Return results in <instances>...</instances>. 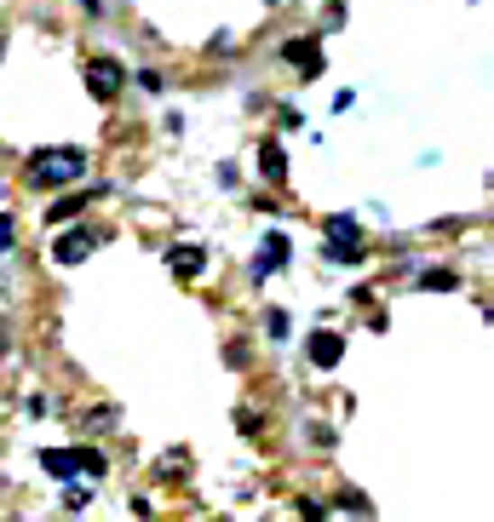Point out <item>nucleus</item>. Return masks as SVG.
<instances>
[{
	"instance_id": "1",
	"label": "nucleus",
	"mask_w": 494,
	"mask_h": 522,
	"mask_svg": "<svg viewBox=\"0 0 494 522\" xmlns=\"http://www.w3.org/2000/svg\"><path fill=\"white\" fill-rule=\"evenodd\" d=\"M87 172V155L81 150H41L29 161V184L35 189H58V184H75Z\"/></svg>"
},
{
	"instance_id": "2",
	"label": "nucleus",
	"mask_w": 494,
	"mask_h": 522,
	"mask_svg": "<svg viewBox=\"0 0 494 522\" xmlns=\"http://www.w3.org/2000/svg\"><path fill=\"white\" fill-rule=\"evenodd\" d=\"M41 465H46V477H58V482H75V477H92V482H98L104 471H110L98 448H46Z\"/></svg>"
},
{
	"instance_id": "3",
	"label": "nucleus",
	"mask_w": 494,
	"mask_h": 522,
	"mask_svg": "<svg viewBox=\"0 0 494 522\" xmlns=\"http://www.w3.org/2000/svg\"><path fill=\"white\" fill-rule=\"evenodd\" d=\"M92 247H98V230H87V224L52 235V259L58 264H81V259H92Z\"/></svg>"
},
{
	"instance_id": "4",
	"label": "nucleus",
	"mask_w": 494,
	"mask_h": 522,
	"mask_svg": "<svg viewBox=\"0 0 494 522\" xmlns=\"http://www.w3.org/2000/svg\"><path fill=\"white\" fill-rule=\"evenodd\" d=\"M87 87H92V98L110 104L115 92L127 87V75H121V63H110V58H92V63H87Z\"/></svg>"
},
{
	"instance_id": "5",
	"label": "nucleus",
	"mask_w": 494,
	"mask_h": 522,
	"mask_svg": "<svg viewBox=\"0 0 494 522\" xmlns=\"http://www.w3.org/2000/svg\"><path fill=\"white\" fill-rule=\"evenodd\" d=\"M167 270H173L178 281H190V276H202V270H207V252H202V247H190V242H178V247H167Z\"/></svg>"
},
{
	"instance_id": "6",
	"label": "nucleus",
	"mask_w": 494,
	"mask_h": 522,
	"mask_svg": "<svg viewBox=\"0 0 494 522\" xmlns=\"http://www.w3.org/2000/svg\"><path fill=\"white\" fill-rule=\"evenodd\" d=\"M288 252H293V247H288V235H282V230H270V235H265V252L253 259V281H270V276H276V264H288Z\"/></svg>"
},
{
	"instance_id": "7",
	"label": "nucleus",
	"mask_w": 494,
	"mask_h": 522,
	"mask_svg": "<svg viewBox=\"0 0 494 522\" xmlns=\"http://www.w3.org/2000/svg\"><path fill=\"white\" fill-rule=\"evenodd\" d=\"M282 58L305 75V81H311V75H322V46H316V41H305V35H299V41H288V46H282Z\"/></svg>"
},
{
	"instance_id": "8",
	"label": "nucleus",
	"mask_w": 494,
	"mask_h": 522,
	"mask_svg": "<svg viewBox=\"0 0 494 522\" xmlns=\"http://www.w3.org/2000/svg\"><path fill=\"white\" fill-rule=\"evenodd\" d=\"M98 196H104V189H75V196L52 201V207H46V224H52V230H58V224H69V218H75V213H87Z\"/></svg>"
},
{
	"instance_id": "9",
	"label": "nucleus",
	"mask_w": 494,
	"mask_h": 522,
	"mask_svg": "<svg viewBox=\"0 0 494 522\" xmlns=\"http://www.w3.org/2000/svg\"><path fill=\"white\" fill-rule=\"evenodd\" d=\"M305 351H311V368H339L345 339H339V334H311V344H305Z\"/></svg>"
},
{
	"instance_id": "10",
	"label": "nucleus",
	"mask_w": 494,
	"mask_h": 522,
	"mask_svg": "<svg viewBox=\"0 0 494 522\" xmlns=\"http://www.w3.org/2000/svg\"><path fill=\"white\" fill-rule=\"evenodd\" d=\"M259 172H265V179H288V150L276 144V138L259 144Z\"/></svg>"
},
{
	"instance_id": "11",
	"label": "nucleus",
	"mask_w": 494,
	"mask_h": 522,
	"mask_svg": "<svg viewBox=\"0 0 494 522\" xmlns=\"http://www.w3.org/2000/svg\"><path fill=\"white\" fill-rule=\"evenodd\" d=\"M328 242L334 247H357V218H328Z\"/></svg>"
},
{
	"instance_id": "12",
	"label": "nucleus",
	"mask_w": 494,
	"mask_h": 522,
	"mask_svg": "<svg viewBox=\"0 0 494 522\" xmlns=\"http://www.w3.org/2000/svg\"><path fill=\"white\" fill-rule=\"evenodd\" d=\"M420 288H431V293H454V288H460V276H454V270H425V276H420Z\"/></svg>"
},
{
	"instance_id": "13",
	"label": "nucleus",
	"mask_w": 494,
	"mask_h": 522,
	"mask_svg": "<svg viewBox=\"0 0 494 522\" xmlns=\"http://www.w3.org/2000/svg\"><path fill=\"white\" fill-rule=\"evenodd\" d=\"M339 511H351V517H368V499L357 494V488H345V494H339Z\"/></svg>"
},
{
	"instance_id": "14",
	"label": "nucleus",
	"mask_w": 494,
	"mask_h": 522,
	"mask_svg": "<svg viewBox=\"0 0 494 522\" xmlns=\"http://www.w3.org/2000/svg\"><path fill=\"white\" fill-rule=\"evenodd\" d=\"M18 247V224H12V213H0V252Z\"/></svg>"
},
{
	"instance_id": "15",
	"label": "nucleus",
	"mask_w": 494,
	"mask_h": 522,
	"mask_svg": "<svg viewBox=\"0 0 494 522\" xmlns=\"http://www.w3.org/2000/svg\"><path fill=\"white\" fill-rule=\"evenodd\" d=\"M265 327H270V339H288V310H270Z\"/></svg>"
},
{
	"instance_id": "16",
	"label": "nucleus",
	"mask_w": 494,
	"mask_h": 522,
	"mask_svg": "<svg viewBox=\"0 0 494 522\" xmlns=\"http://www.w3.org/2000/svg\"><path fill=\"white\" fill-rule=\"evenodd\" d=\"M299 517H305V522H328V511H322L316 499H299Z\"/></svg>"
},
{
	"instance_id": "17",
	"label": "nucleus",
	"mask_w": 494,
	"mask_h": 522,
	"mask_svg": "<svg viewBox=\"0 0 494 522\" xmlns=\"http://www.w3.org/2000/svg\"><path fill=\"white\" fill-rule=\"evenodd\" d=\"M64 511H87V488H69V494H64Z\"/></svg>"
},
{
	"instance_id": "18",
	"label": "nucleus",
	"mask_w": 494,
	"mask_h": 522,
	"mask_svg": "<svg viewBox=\"0 0 494 522\" xmlns=\"http://www.w3.org/2000/svg\"><path fill=\"white\" fill-rule=\"evenodd\" d=\"M0 351H6V339H0Z\"/></svg>"
},
{
	"instance_id": "19",
	"label": "nucleus",
	"mask_w": 494,
	"mask_h": 522,
	"mask_svg": "<svg viewBox=\"0 0 494 522\" xmlns=\"http://www.w3.org/2000/svg\"><path fill=\"white\" fill-rule=\"evenodd\" d=\"M270 6H276V0H270Z\"/></svg>"
}]
</instances>
